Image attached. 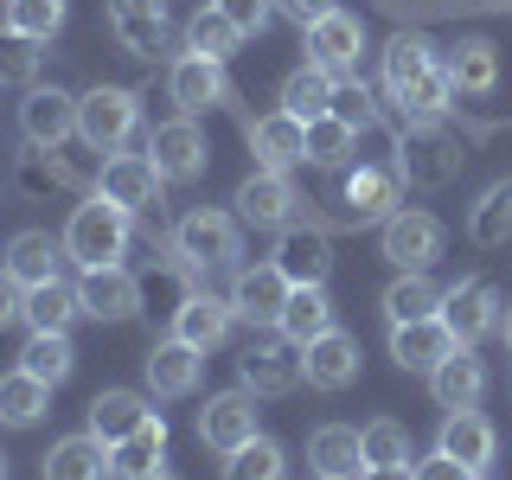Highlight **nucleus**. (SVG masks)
<instances>
[{
  "label": "nucleus",
  "mask_w": 512,
  "mask_h": 480,
  "mask_svg": "<svg viewBox=\"0 0 512 480\" xmlns=\"http://www.w3.org/2000/svg\"><path fill=\"white\" fill-rule=\"evenodd\" d=\"M128 218L116 199H103V192H90L84 205L71 212V224H64V256H71L77 269H109L128 256Z\"/></svg>",
  "instance_id": "nucleus-1"
},
{
  "label": "nucleus",
  "mask_w": 512,
  "mask_h": 480,
  "mask_svg": "<svg viewBox=\"0 0 512 480\" xmlns=\"http://www.w3.org/2000/svg\"><path fill=\"white\" fill-rule=\"evenodd\" d=\"M173 256H180L186 276H212V269H231L244 256V237H237V218L218 212V205H192V212L173 224Z\"/></svg>",
  "instance_id": "nucleus-2"
},
{
  "label": "nucleus",
  "mask_w": 512,
  "mask_h": 480,
  "mask_svg": "<svg viewBox=\"0 0 512 480\" xmlns=\"http://www.w3.org/2000/svg\"><path fill=\"white\" fill-rule=\"evenodd\" d=\"M237 372H244V391L256 397H282L295 391L301 378H308V346H295L288 333H256V340L244 346V359H237Z\"/></svg>",
  "instance_id": "nucleus-3"
},
{
  "label": "nucleus",
  "mask_w": 512,
  "mask_h": 480,
  "mask_svg": "<svg viewBox=\"0 0 512 480\" xmlns=\"http://www.w3.org/2000/svg\"><path fill=\"white\" fill-rule=\"evenodd\" d=\"M135 122H141L135 90L96 84V90H84V109H77V141H84L90 154H122L128 135H135Z\"/></svg>",
  "instance_id": "nucleus-4"
},
{
  "label": "nucleus",
  "mask_w": 512,
  "mask_h": 480,
  "mask_svg": "<svg viewBox=\"0 0 512 480\" xmlns=\"http://www.w3.org/2000/svg\"><path fill=\"white\" fill-rule=\"evenodd\" d=\"M461 141L448 135L442 122H410V135L397 141V173H404L410 186H448L461 173Z\"/></svg>",
  "instance_id": "nucleus-5"
},
{
  "label": "nucleus",
  "mask_w": 512,
  "mask_h": 480,
  "mask_svg": "<svg viewBox=\"0 0 512 480\" xmlns=\"http://www.w3.org/2000/svg\"><path fill=\"white\" fill-rule=\"evenodd\" d=\"M340 205L352 224H384L391 212H404V173H397V160H359V167L340 180Z\"/></svg>",
  "instance_id": "nucleus-6"
},
{
  "label": "nucleus",
  "mask_w": 512,
  "mask_h": 480,
  "mask_svg": "<svg viewBox=\"0 0 512 480\" xmlns=\"http://www.w3.org/2000/svg\"><path fill=\"white\" fill-rule=\"evenodd\" d=\"M148 154H154L160 180H173V186L199 180V173L212 167V141H205L199 116H173V122H160V128H154V141H148Z\"/></svg>",
  "instance_id": "nucleus-7"
},
{
  "label": "nucleus",
  "mask_w": 512,
  "mask_h": 480,
  "mask_svg": "<svg viewBox=\"0 0 512 480\" xmlns=\"http://www.w3.org/2000/svg\"><path fill=\"white\" fill-rule=\"evenodd\" d=\"M237 218L256 224V231H288L295 224V205H301V192L288 186V173L282 167H256L244 186H237Z\"/></svg>",
  "instance_id": "nucleus-8"
},
{
  "label": "nucleus",
  "mask_w": 512,
  "mask_h": 480,
  "mask_svg": "<svg viewBox=\"0 0 512 480\" xmlns=\"http://www.w3.org/2000/svg\"><path fill=\"white\" fill-rule=\"evenodd\" d=\"M442 320H448V333H455L461 346H480L487 333H500V320H506V308H500V288L493 282H455L442 295Z\"/></svg>",
  "instance_id": "nucleus-9"
},
{
  "label": "nucleus",
  "mask_w": 512,
  "mask_h": 480,
  "mask_svg": "<svg viewBox=\"0 0 512 480\" xmlns=\"http://www.w3.org/2000/svg\"><path fill=\"white\" fill-rule=\"evenodd\" d=\"M288 295H295V282L276 269V256L237 269V282H231V308H237V320H250V327H282Z\"/></svg>",
  "instance_id": "nucleus-10"
},
{
  "label": "nucleus",
  "mask_w": 512,
  "mask_h": 480,
  "mask_svg": "<svg viewBox=\"0 0 512 480\" xmlns=\"http://www.w3.org/2000/svg\"><path fill=\"white\" fill-rule=\"evenodd\" d=\"M77 109H84V96L58 90V84H32L26 103H20V128L32 148H64V141L77 135Z\"/></svg>",
  "instance_id": "nucleus-11"
},
{
  "label": "nucleus",
  "mask_w": 512,
  "mask_h": 480,
  "mask_svg": "<svg viewBox=\"0 0 512 480\" xmlns=\"http://www.w3.org/2000/svg\"><path fill=\"white\" fill-rule=\"evenodd\" d=\"M250 436H263V429H256V391H218V397H205L199 442L212 448V455H237Z\"/></svg>",
  "instance_id": "nucleus-12"
},
{
  "label": "nucleus",
  "mask_w": 512,
  "mask_h": 480,
  "mask_svg": "<svg viewBox=\"0 0 512 480\" xmlns=\"http://www.w3.org/2000/svg\"><path fill=\"white\" fill-rule=\"evenodd\" d=\"M378 250L391 256L397 269H429L442 256V218H429V212H391L384 218V231H378Z\"/></svg>",
  "instance_id": "nucleus-13"
},
{
  "label": "nucleus",
  "mask_w": 512,
  "mask_h": 480,
  "mask_svg": "<svg viewBox=\"0 0 512 480\" xmlns=\"http://www.w3.org/2000/svg\"><path fill=\"white\" fill-rule=\"evenodd\" d=\"M167 96L180 103V116H205V109H224V103H231L224 64H218V58H199V52L173 58V71H167Z\"/></svg>",
  "instance_id": "nucleus-14"
},
{
  "label": "nucleus",
  "mask_w": 512,
  "mask_h": 480,
  "mask_svg": "<svg viewBox=\"0 0 512 480\" xmlns=\"http://www.w3.org/2000/svg\"><path fill=\"white\" fill-rule=\"evenodd\" d=\"M231 327H237V308H231V301H218L212 288H186L180 308H173V340H186V346H199V352L224 346V340H231Z\"/></svg>",
  "instance_id": "nucleus-15"
},
{
  "label": "nucleus",
  "mask_w": 512,
  "mask_h": 480,
  "mask_svg": "<svg viewBox=\"0 0 512 480\" xmlns=\"http://www.w3.org/2000/svg\"><path fill=\"white\" fill-rule=\"evenodd\" d=\"M96 192H103V199H116L122 212H148V205L160 199L154 154H109L103 167H96Z\"/></svg>",
  "instance_id": "nucleus-16"
},
{
  "label": "nucleus",
  "mask_w": 512,
  "mask_h": 480,
  "mask_svg": "<svg viewBox=\"0 0 512 480\" xmlns=\"http://www.w3.org/2000/svg\"><path fill=\"white\" fill-rule=\"evenodd\" d=\"M276 269H282L295 288H327V276H333V244H327V231H314V224H288L282 244H276Z\"/></svg>",
  "instance_id": "nucleus-17"
},
{
  "label": "nucleus",
  "mask_w": 512,
  "mask_h": 480,
  "mask_svg": "<svg viewBox=\"0 0 512 480\" xmlns=\"http://www.w3.org/2000/svg\"><path fill=\"white\" fill-rule=\"evenodd\" d=\"M365 52V26L352 13H327L320 26H308V64H320L327 77H359Z\"/></svg>",
  "instance_id": "nucleus-18"
},
{
  "label": "nucleus",
  "mask_w": 512,
  "mask_h": 480,
  "mask_svg": "<svg viewBox=\"0 0 512 480\" xmlns=\"http://www.w3.org/2000/svg\"><path fill=\"white\" fill-rule=\"evenodd\" d=\"M109 32L128 58H154L167 45V0H109Z\"/></svg>",
  "instance_id": "nucleus-19"
},
{
  "label": "nucleus",
  "mask_w": 512,
  "mask_h": 480,
  "mask_svg": "<svg viewBox=\"0 0 512 480\" xmlns=\"http://www.w3.org/2000/svg\"><path fill=\"white\" fill-rule=\"evenodd\" d=\"M154 423V404L141 391H122V384H109V391H96L90 397V436L96 442H128V436H141V429Z\"/></svg>",
  "instance_id": "nucleus-20"
},
{
  "label": "nucleus",
  "mask_w": 512,
  "mask_h": 480,
  "mask_svg": "<svg viewBox=\"0 0 512 480\" xmlns=\"http://www.w3.org/2000/svg\"><path fill=\"white\" fill-rule=\"evenodd\" d=\"M77 295H84V314L90 320H135L141 314V282L128 276L122 263L84 269V276H77Z\"/></svg>",
  "instance_id": "nucleus-21"
},
{
  "label": "nucleus",
  "mask_w": 512,
  "mask_h": 480,
  "mask_svg": "<svg viewBox=\"0 0 512 480\" xmlns=\"http://www.w3.org/2000/svg\"><path fill=\"white\" fill-rule=\"evenodd\" d=\"M141 372H148V391L154 397H192V391H199V372H205V352L167 333V340L141 359Z\"/></svg>",
  "instance_id": "nucleus-22"
},
{
  "label": "nucleus",
  "mask_w": 512,
  "mask_h": 480,
  "mask_svg": "<svg viewBox=\"0 0 512 480\" xmlns=\"http://www.w3.org/2000/svg\"><path fill=\"white\" fill-rule=\"evenodd\" d=\"M448 352H461V340L448 333V320H410V327H391V359L404 372H436Z\"/></svg>",
  "instance_id": "nucleus-23"
},
{
  "label": "nucleus",
  "mask_w": 512,
  "mask_h": 480,
  "mask_svg": "<svg viewBox=\"0 0 512 480\" xmlns=\"http://www.w3.org/2000/svg\"><path fill=\"white\" fill-rule=\"evenodd\" d=\"M250 135V148H256V160H263V167H301V160H308V122L301 116H288V109H276V116H263V122H250L244 128Z\"/></svg>",
  "instance_id": "nucleus-24"
},
{
  "label": "nucleus",
  "mask_w": 512,
  "mask_h": 480,
  "mask_svg": "<svg viewBox=\"0 0 512 480\" xmlns=\"http://www.w3.org/2000/svg\"><path fill=\"white\" fill-rule=\"evenodd\" d=\"M308 461H314L320 480H359V474H365V442H359V429L320 423L314 436H308Z\"/></svg>",
  "instance_id": "nucleus-25"
},
{
  "label": "nucleus",
  "mask_w": 512,
  "mask_h": 480,
  "mask_svg": "<svg viewBox=\"0 0 512 480\" xmlns=\"http://www.w3.org/2000/svg\"><path fill=\"white\" fill-rule=\"evenodd\" d=\"M429 391H436V404H442V410H474V404H480V391H487V365L474 359V346L448 352L436 372H429Z\"/></svg>",
  "instance_id": "nucleus-26"
},
{
  "label": "nucleus",
  "mask_w": 512,
  "mask_h": 480,
  "mask_svg": "<svg viewBox=\"0 0 512 480\" xmlns=\"http://www.w3.org/2000/svg\"><path fill=\"white\" fill-rule=\"evenodd\" d=\"M359 378V340L352 333H320V340L308 346V384L314 391H346V384Z\"/></svg>",
  "instance_id": "nucleus-27"
},
{
  "label": "nucleus",
  "mask_w": 512,
  "mask_h": 480,
  "mask_svg": "<svg viewBox=\"0 0 512 480\" xmlns=\"http://www.w3.org/2000/svg\"><path fill=\"white\" fill-rule=\"evenodd\" d=\"M39 480H109V442H96L90 429H84V436L52 442V455H45Z\"/></svg>",
  "instance_id": "nucleus-28"
},
{
  "label": "nucleus",
  "mask_w": 512,
  "mask_h": 480,
  "mask_svg": "<svg viewBox=\"0 0 512 480\" xmlns=\"http://www.w3.org/2000/svg\"><path fill=\"white\" fill-rule=\"evenodd\" d=\"M160 461H167V423L154 416L141 436H128V442L109 448V480H160V474H167Z\"/></svg>",
  "instance_id": "nucleus-29"
},
{
  "label": "nucleus",
  "mask_w": 512,
  "mask_h": 480,
  "mask_svg": "<svg viewBox=\"0 0 512 480\" xmlns=\"http://www.w3.org/2000/svg\"><path fill=\"white\" fill-rule=\"evenodd\" d=\"M58 256H64V237L52 244V231H20L7 244V282H20V288L58 282Z\"/></svg>",
  "instance_id": "nucleus-30"
},
{
  "label": "nucleus",
  "mask_w": 512,
  "mask_h": 480,
  "mask_svg": "<svg viewBox=\"0 0 512 480\" xmlns=\"http://www.w3.org/2000/svg\"><path fill=\"white\" fill-rule=\"evenodd\" d=\"M493 448H500V436H493V423L480 410H448L442 416V455H455V461H468V468L480 474L493 461Z\"/></svg>",
  "instance_id": "nucleus-31"
},
{
  "label": "nucleus",
  "mask_w": 512,
  "mask_h": 480,
  "mask_svg": "<svg viewBox=\"0 0 512 480\" xmlns=\"http://www.w3.org/2000/svg\"><path fill=\"white\" fill-rule=\"evenodd\" d=\"M442 295H448V288H436V282L423 276V269H404V276L384 288V320H391V327H410V320H436V314H442Z\"/></svg>",
  "instance_id": "nucleus-32"
},
{
  "label": "nucleus",
  "mask_w": 512,
  "mask_h": 480,
  "mask_svg": "<svg viewBox=\"0 0 512 480\" xmlns=\"http://www.w3.org/2000/svg\"><path fill=\"white\" fill-rule=\"evenodd\" d=\"M84 314V295H77V282H39L26 288V327L32 333H71V320Z\"/></svg>",
  "instance_id": "nucleus-33"
},
{
  "label": "nucleus",
  "mask_w": 512,
  "mask_h": 480,
  "mask_svg": "<svg viewBox=\"0 0 512 480\" xmlns=\"http://www.w3.org/2000/svg\"><path fill=\"white\" fill-rule=\"evenodd\" d=\"M448 77H455L461 96H493V84H500V52H493L487 39H461L448 45Z\"/></svg>",
  "instance_id": "nucleus-34"
},
{
  "label": "nucleus",
  "mask_w": 512,
  "mask_h": 480,
  "mask_svg": "<svg viewBox=\"0 0 512 480\" xmlns=\"http://www.w3.org/2000/svg\"><path fill=\"white\" fill-rule=\"evenodd\" d=\"M391 103L404 109V122H442L455 109V77H448V64H436V71H423L416 84L397 90Z\"/></svg>",
  "instance_id": "nucleus-35"
},
{
  "label": "nucleus",
  "mask_w": 512,
  "mask_h": 480,
  "mask_svg": "<svg viewBox=\"0 0 512 480\" xmlns=\"http://www.w3.org/2000/svg\"><path fill=\"white\" fill-rule=\"evenodd\" d=\"M333 90H340V77H327L320 64H301L282 84V109L301 116V122H320V116H333Z\"/></svg>",
  "instance_id": "nucleus-36"
},
{
  "label": "nucleus",
  "mask_w": 512,
  "mask_h": 480,
  "mask_svg": "<svg viewBox=\"0 0 512 480\" xmlns=\"http://www.w3.org/2000/svg\"><path fill=\"white\" fill-rule=\"evenodd\" d=\"M468 237L480 250L512 244V180H493L487 192H480V205L468 212Z\"/></svg>",
  "instance_id": "nucleus-37"
},
{
  "label": "nucleus",
  "mask_w": 512,
  "mask_h": 480,
  "mask_svg": "<svg viewBox=\"0 0 512 480\" xmlns=\"http://www.w3.org/2000/svg\"><path fill=\"white\" fill-rule=\"evenodd\" d=\"M282 333L295 346H314L320 333H333V301H327V288H295L288 295V308H282Z\"/></svg>",
  "instance_id": "nucleus-38"
},
{
  "label": "nucleus",
  "mask_w": 512,
  "mask_h": 480,
  "mask_svg": "<svg viewBox=\"0 0 512 480\" xmlns=\"http://www.w3.org/2000/svg\"><path fill=\"white\" fill-rule=\"evenodd\" d=\"M45 410H52V384L32 378L26 365H20V372H7V384H0V416H7L13 429H32Z\"/></svg>",
  "instance_id": "nucleus-39"
},
{
  "label": "nucleus",
  "mask_w": 512,
  "mask_h": 480,
  "mask_svg": "<svg viewBox=\"0 0 512 480\" xmlns=\"http://www.w3.org/2000/svg\"><path fill=\"white\" fill-rule=\"evenodd\" d=\"M436 45H429V39H416V32H397V39L391 45H384V90H404V84H416V77H423V71H436Z\"/></svg>",
  "instance_id": "nucleus-40"
},
{
  "label": "nucleus",
  "mask_w": 512,
  "mask_h": 480,
  "mask_svg": "<svg viewBox=\"0 0 512 480\" xmlns=\"http://www.w3.org/2000/svg\"><path fill=\"white\" fill-rule=\"evenodd\" d=\"M288 474V455L276 436H250L237 455H224V480H282Z\"/></svg>",
  "instance_id": "nucleus-41"
},
{
  "label": "nucleus",
  "mask_w": 512,
  "mask_h": 480,
  "mask_svg": "<svg viewBox=\"0 0 512 480\" xmlns=\"http://www.w3.org/2000/svg\"><path fill=\"white\" fill-rule=\"evenodd\" d=\"M237 45H244V32L224 20L218 7H199V13H192V26H186V52H199V58H218V64H224V58L237 52Z\"/></svg>",
  "instance_id": "nucleus-42"
},
{
  "label": "nucleus",
  "mask_w": 512,
  "mask_h": 480,
  "mask_svg": "<svg viewBox=\"0 0 512 480\" xmlns=\"http://www.w3.org/2000/svg\"><path fill=\"white\" fill-rule=\"evenodd\" d=\"M20 365H26L32 378H45V384H64V378H71V365H77L71 333H32L26 352H20Z\"/></svg>",
  "instance_id": "nucleus-43"
},
{
  "label": "nucleus",
  "mask_w": 512,
  "mask_h": 480,
  "mask_svg": "<svg viewBox=\"0 0 512 480\" xmlns=\"http://www.w3.org/2000/svg\"><path fill=\"white\" fill-rule=\"evenodd\" d=\"M359 442H365V468H410V461H416V455H410V429L391 423V416L365 423Z\"/></svg>",
  "instance_id": "nucleus-44"
},
{
  "label": "nucleus",
  "mask_w": 512,
  "mask_h": 480,
  "mask_svg": "<svg viewBox=\"0 0 512 480\" xmlns=\"http://www.w3.org/2000/svg\"><path fill=\"white\" fill-rule=\"evenodd\" d=\"M352 148H359V128H346L340 116L308 122V167H346Z\"/></svg>",
  "instance_id": "nucleus-45"
},
{
  "label": "nucleus",
  "mask_w": 512,
  "mask_h": 480,
  "mask_svg": "<svg viewBox=\"0 0 512 480\" xmlns=\"http://www.w3.org/2000/svg\"><path fill=\"white\" fill-rule=\"evenodd\" d=\"M64 26V0H7V32L13 39H52Z\"/></svg>",
  "instance_id": "nucleus-46"
},
{
  "label": "nucleus",
  "mask_w": 512,
  "mask_h": 480,
  "mask_svg": "<svg viewBox=\"0 0 512 480\" xmlns=\"http://www.w3.org/2000/svg\"><path fill=\"white\" fill-rule=\"evenodd\" d=\"M333 116H340L346 128H378V103H372V90L359 84V77H340V90H333Z\"/></svg>",
  "instance_id": "nucleus-47"
},
{
  "label": "nucleus",
  "mask_w": 512,
  "mask_h": 480,
  "mask_svg": "<svg viewBox=\"0 0 512 480\" xmlns=\"http://www.w3.org/2000/svg\"><path fill=\"white\" fill-rule=\"evenodd\" d=\"M212 7H218V13H224V20H231L237 32H244V39H250V32H263V26H269V13H282L276 0H212Z\"/></svg>",
  "instance_id": "nucleus-48"
},
{
  "label": "nucleus",
  "mask_w": 512,
  "mask_h": 480,
  "mask_svg": "<svg viewBox=\"0 0 512 480\" xmlns=\"http://www.w3.org/2000/svg\"><path fill=\"white\" fill-rule=\"evenodd\" d=\"M32 71H39L32 39H13V52H7V84H13V90H32Z\"/></svg>",
  "instance_id": "nucleus-49"
},
{
  "label": "nucleus",
  "mask_w": 512,
  "mask_h": 480,
  "mask_svg": "<svg viewBox=\"0 0 512 480\" xmlns=\"http://www.w3.org/2000/svg\"><path fill=\"white\" fill-rule=\"evenodd\" d=\"M416 480H480V474L468 468V461H455V455H442V448H436L429 461H416Z\"/></svg>",
  "instance_id": "nucleus-50"
},
{
  "label": "nucleus",
  "mask_w": 512,
  "mask_h": 480,
  "mask_svg": "<svg viewBox=\"0 0 512 480\" xmlns=\"http://www.w3.org/2000/svg\"><path fill=\"white\" fill-rule=\"evenodd\" d=\"M276 7H282V20H295L301 32H308V26H320L327 13H340L333 0H276Z\"/></svg>",
  "instance_id": "nucleus-51"
},
{
  "label": "nucleus",
  "mask_w": 512,
  "mask_h": 480,
  "mask_svg": "<svg viewBox=\"0 0 512 480\" xmlns=\"http://www.w3.org/2000/svg\"><path fill=\"white\" fill-rule=\"evenodd\" d=\"M359 480H416V461H410V468H365Z\"/></svg>",
  "instance_id": "nucleus-52"
},
{
  "label": "nucleus",
  "mask_w": 512,
  "mask_h": 480,
  "mask_svg": "<svg viewBox=\"0 0 512 480\" xmlns=\"http://www.w3.org/2000/svg\"><path fill=\"white\" fill-rule=\"evenodd\" d=\"M500 333H506V346H512V308H506V320H500Z\"/></svg>",
  "instance_id": "nucleus-53"
},
{
  "label": "nucleus",
  "mask_w": 512,
  "mask_h": 480,
  "mask_svg": "<svg viewBox=\"0 0 512 480\" xmlns=\"http://www.w3.org/2000/svg\"><path fill=\"white\" fill-rule=\"evenodd\" d=\"M160 480H173V474H160Z\"/></svg>",
  "instance_id": "nucleus-54"
}]
</instances>
